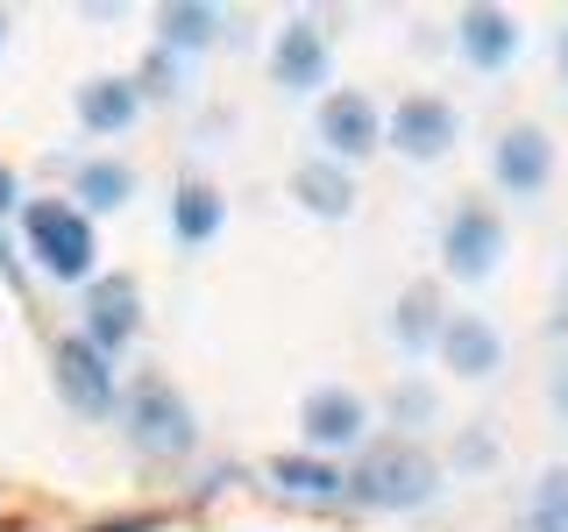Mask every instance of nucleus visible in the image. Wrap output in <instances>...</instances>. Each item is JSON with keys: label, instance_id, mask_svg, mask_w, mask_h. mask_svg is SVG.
Wrapping results in <instances>:
<instances>
[{"label": "nucleus", "instance_id": "1", "mask_svg": "<svg viewBox=\"0 0 568 532\" xmlns=\"http://www.w3.org/2000/svg\"><path fill=\"white\" fill-rule=\"evenodd\" d=\"M348 490L363 497L369 511H413V504H426V497L440 490V469H434L426 448H413V440H384V448L363 454V469L348 475Z\"/></svg>", "mask_w": 568, "mask_h": 532}, {"label": "nucleus", "instance_id": "2", "mask_svg": "<svg viewBox=\"0 0 568 532\" xmlns=\"http://www.w3.org/2000/svg\"><path fill=\"white\" fill-rule=\"evenodd\" d=\"M22 235H29V256L43 263L50 277H64V284L93 277L100 242H93V221H85V213L71 206V200H36V206H29V221H22Z\"/></svg>", "mask_w": 568, "mask_h": 532}, {"label": "nucleus", "instance_id": "3", "mask_svg": "<svg viewBox=\"0 0 568 532\" xmlns=\"http://www.w3.org/2000/svg\"><path fill=\"white\" fill-rule=\"evenodd\" d=\"M129 440H135L142 454H156V461L192 454L200 426H192V405L178 398L171 377H135L129 383Z\"/></svg>", "mask_w": 568, "mask_h": 532}, {"label": "nucleus", "instance_id": "4", "mask_svg": "<svg viewBox=\"0 0 568 532\" xmlns=\"http://www.w3.org/2000/svg\"><path fill=\"white\" fill-rule=\"evenodd\" d=\"M440 256H448V277H462V284L490 277L497 256H505V221H497L484 200H469L448 221V235H440Z\"/></svg>", "mask_w": 568, "mask_h": 532}, {"label": "nucleus", "instance_id": "5", "mask_svg": "<svg viewBox=\"0 0 568 532\" xmlns=\"http://www.w3.org/2000/svg\"><path fill=\"white\" fill-rule=\"evenodd\" d=\"M58 390H64V405L79 419H100V412H114V369H106V355L85 341V334H71V341H58Z\"/></svg>", "mask_w": 568, "mask_h": 532}, {"label": "nucleus", "instance_id": "6", "mask_svg": "<svg viewBox=\"0 0 568 532\" xmlns=\"http://www.w3.org/2000/svg\"><path fill=\"white\" fill-rule=\"evenodd\" d=\"M142 327V291L135 277H93V291H85V341H93L100 355L129 348Z\"/></svg>", "mask_w": 568, "mask_h": 532}, {"label": "nucleus", "instance_id": "7", "mask_svg": "<svg viewBox=\"0 0 568 532\" xmlns=\"http://www.w3.org/2000/svg\"><path fill=\"white\" fill-rule=\"evenodd\" d=\"M377 135H384V121H377V100L369 93H355V85H342V93H327L320 100V142H327L334 156H377Z\"/></svg>", "mask_w": 568, "mask_h": 532}, {"label": "nucleus", "instance_id": "8", "mask_svg": "<svg viewBox=\"0 0 568 532\" xmlns=\"http://www.w3.org/2000/svg\"><path fill=\"white\" fill-rule=\"evenodd\" d=\"M455 129H462V121H455V106L440 100V93H413L398 114H390L384 135H390V150H405V156H419V164H426V156H448L455 150Z\"/></svg>", "mask_w": 568, "mask_h": 532}, {"label": "nucleus", "instance_id": "9", "mask_svg": "<svg viewBox=\"0 0 568 532\" xmlns=\"http://www.w3.org/2000/svg\"><path fill=\"white\" fill-rule=\"evenodd\" d=\"M440 362H448L455 377H490V369L505 362V341L490 334V319L448 313V319H440Z\"/></svg>", "mask_w": 568, "mask_h": 532}, {"label": "nucleus", "instance_id": "10", "mask_svg": "<svg viewBox=\"0 0 568 532\" xmlns=\"http://www.w3.org/2000/svg\"><path fill=\"white\" fill-rule=\"evenodd\" d=\"M490 171H497V185H505V192H540L547 171H555V142H547L540 129H511L490 150Z\"/></svg>", "mask_w": 568, "mask_h": 532}, {"label": "nucleus", "instance_id": "11", "mask_svg": "<svg viewBox=\"0 0 568 532\" xmlns=\"http://www.w3.org/2000/svg\"><path fill=\"white\" fill-rule=\"evenodd\" d=\"M271 71H277L284 93H313V85L327 79V35H320V22H292V29H284L277 50H271Z\"/></svg>", "mask_w": 568, "mask_h": 532}, {"label": "nucleus", "instance_id": "12", "mask_svg": "<svg viewBox=\"0 0 568 532\" xmlns=\"http://www.w3.org/2000/svg\"><path fill=\"white\" fill-rule=\"evenodd\" d=\"M298 419H306V440H313V448H348V440L369 426L363 398H355V390H334V383H327V390H313Z\"/></svg>", "mask_w": 568, "mask_h": 532}, {"label": "nucleus", "instance_id": "13", "mask_svg": "<svg viewBox=\"0 0 568 532\" xmlns=\"http://www.w3.org/2000/svg\"><path fill=\"white\" fill-rule=\"evenodd\" d=\"M511 50H519V29H511L505 8H469L462 14V58L476 71H505Z\"/></svg>", "mask_w": 568, "mask_h": 532}, {"label": "nucleus", "instance_id": "14", "mask_svg": "<svg viewBox=\"0 0 568 532\" xmlns=\"http://www.w3.org/2000/svg\"><path fill=\"white\" fill-rule=\"evenodd\" d=\"M135 106H142V85H129V79H93L79 93V121L93 135H121L135 121Z\"/></svg>", "mask_w": 568, "mask_h": 532}, {"label": "nucleus", "instance_id": "15", "mask_svg": "<svg viewBox=\"0 0 568 532\" xmlns=\"http://www.w3.org/2000/svg\"><path fill=\"white\" fill-rule=\"evenodd\" d=\"M221 221H227V206H221V192L213 185H200V177H192V185H178V200H171V227H178V242H213L221 235Z\"/></svg>", "mask_w": 568, "mask_h": 532}, {"label": "nucleus", "instance_id": "16", "mask_svg": "<svg viewBox=\"0 0 568 532\" xmlns=\"http://www.w3.org/2000/svg\"><path fill=\"white\" fill-rule=\"evenodd\" d=\"M292 192H298V206L327 213V221H342V213H348V200H355V185H348V177L334 171V164H298Z\"/></svg>", "mask_w": 568, "mask_h": 532}, {"label": "nucleus", "instance_id": "17", "mask_svg": "<svg viewBox=\"0 0 568 532\" xmlns=\"http://www.w3.org/2000/svg\"><path fill=\"white\" fill-rule=\"evenodd\" d=\"M271 475H277V483L292 490V497H334V490L348 483L334 461H313V454H277V461H271Z\"/></svg>", "mask_w": 568, "mask_h": 532}, {"label": "nucleus", "instance_id": "18", "mask_svg": "<svg viewBox=\"0 0 568 532\" xmlns=\"http://www.w3.org/2000/svg\"><path fill=\"white\" fill-rule=\"evenodd\" d=\"M526 532H568V469H547L526 497Z\"/></svg>", "mask_w": 568, "mask_h": 532}, {"label": "nucleus", "instance_id": "19", "mask_svg": "<svg viewBox=\"0 0 568 532\" xmlns=\"http://www.w3.org/2000/svg\"><path fill=\"white\" fill-rule=\"evenodd\" d=\"M398 341L413 348V355L440 341V298L426 291V284H419V291H405V306H398Z\"/></svg>", "mask_w": 568, "mask_h": 532}, {"label": "nucleus", "instance_id": "20", "mask_svg": "<svg viewBox=\"0 0 568 532\" xmlns=\"http://www.w3.org/2000/svg\"><path fill=\"white\" fill-rule=\"evenodd\" d=\"M213 29H221L213 8H164V43H178V50H206Z\"/></svg>", "mask_w": 568, "mask_h": 532}, {"label": "nucleus", "instance_id": "21", "mask_svg": "<svg viewBox=\"0 0 568 532\" xmlns=\"http://www.w3.org/2000/svg\"><path fill=\"white\" fill-rule=\"evenodd\" d=\"M79 192H85L93 206H121V200L135 192V177L121 171V164H85V171H79Z\"/></svg>", "mask_w": 568, "mask_h": 532}, {"label": "nucleus", "instance_id": "22", "mask_svg": "<svg viewBox=\"0 0 568 532\" xmlns=\"http://www.w3.org/2000/svg\"><path fill=\"white\" fill-rule=\"evenodd\" d=\"M547 398H555V412H561V419H568V362H561V369H555V383H547Z\"/></svg>", "mask_w": 568, "mask_h": 532}, {"label": "nucleus", "instance_id": "23", "mask_svg": "<svg viewBox=\"0 0 568 532\" xmlns=\"http://www.w3.org/2000/svg\"><path fill=\"white\" fill-rule=\"evenodd\" d=\"M14 200H22V192H14V171H8V164H0V213H8Z\"/></svg>", "mask_w": 568, "mask_h": 532}, {"label": "nucleus", "instance_id": "24", "mask_svg": "<svg viewBox=\"0 0 568 532\" xmlns=\"http://www.w3.org/2000/svg\"><path fill=\"white\" fill-rule=\"evenodd\" d=\"M0 270H8V242H0Z\"/></svg>", "mask_w": 568, "mask_h": 532}]
</instances>
